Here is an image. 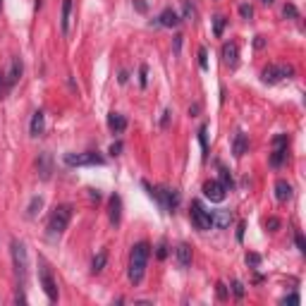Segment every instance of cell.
Here are the masks:
<instances>
[{
  "label": "cell",
  "mask_w": 306,
  "mask_h": 306,
  "mask_svg": "<svg viewBox=\"0 0 306 306\" xmlns=\"http://www.w3.org/2000/svg\"><path fill=\"white\" fill-rule=\"evenodd\" d=\"M120 151H122V144L115 142L113 146H110V156H120Z\"/></svg>",
  "instance_id": "cell-40"
},
{
  "label": "cell",
  "mask_w": 306,
  "mask_h": 306,
  "mask_svg": "<svg viewBox=\"0 0 306 306\" xmlns=\"http://www.w3.org/2000/svg\"><path fill=\"white\" fill-rule=\"evenodd\" d=\"M72 220V206L70 204H63V206H55L53 213H50V218H48V237L55 239V237H60L67 230Z\"/></svg>",
  "instance_id": "cell-2"
},
{
  "label": "cell",
  "mask_w": 306,
  "mask_h": 306,
  "mask_svg": "<svg viewBox=\"0 0 306 306\" xmlns=\"http://www.w3.org/2000/svg\"><path fill=\"white\" fill-rule=\"evenodd\" d=\"M36 170H39V177L43 182L50 180V173H53V158H50V153H39V158H36Z\"/></svg>",
  "instance_id": "cell-12"
},
{
  "label": "cell",
  "mask_w": 306,
  "mask_h": 306,
  "mask_svg": "<svg viewBox=\"0 0 306 306\" xmlns=\"http://www.w3.org/2000/svg\"><path fill=\"white\" fill-rule=\"evenodd\" d=\"M246 149H249V139H246V134L237 132L235 134V142H232V153H235L237 158H242L244 153H246Z\"/></svg>",
  "instance_id": "cell-20"
},
{
  "label": "cell",
  "mask_w": 306,
  "mask_h": 306,
  "mask_svg": "<svg viewBox=\"0 0 306 306\" xmlns=\"http://www.w3.org/2000/svg\"><path fill=\"white\" fill-rule=\"evenodd\" d=\"M266 228L270 230V232H275V230L280 228V220H277V218H268L266 220Z\"/></svg>",
  "instance_id": "cell-37"
},
{
  "label": "cell",
  "mask_w": 306,
  "mask_h": 306,
  "mask_svg": "<svg viewBox=\"0 0 306 306\" xmlns=\"http://www.w3.org/2000/svg\"><path fill=\"white\" fill-rule=\"evenodd\" d=\"M180 22H182L180 15H177V12H175L173 8H165L163 12H160V17L156 19L158 26H177Z\"/></svg>",
  "instance_id": "cell-16"
},
{
  "label": "cell",
  "mask_w": 306,
  "mask_h": 306,
  "mask_svg": "<svg viewBox=\"0 0 306 306\" xmlns=\"http://www.w3.org/2000/svg\"><path fill=\"white\" fill-rule=\"evenodd\" d=\"M170 115H173V113H170V110H165L163 120H160V125H163V127H168V122H170Z\"/></svg>",
  "instance_id": "cell-45"
},
{
  "label": "cell",
  "mask_w": 306,
  "mask_h": 306,
  "mask_svg": "<svg viewBox=\"0 0 306 306\" xmlns=\"http://www.w3.org/2000/svg\"><path fill=\"white\" fill-rule=\"evenodd\" d=\"M194 17H197V10L191 8V3H184V19H189V22H191V19H194Z\"/></svg>",
  "instance_id": "cell-29"
},
{
  "label": "cell",
  "mask_w": 306,
  "mask_h": 306,
  "mask_svg": "<svg viewBox=\"0 0 306 306\" xmlns=\"http://www.w3.org/2000/svg\"><path fill=\"white\" fill-rule=\"evenodd\" d=\"M261 3H263V5H273V0H261Z\"/></svg>",
  "instance_id": "cell-48"
},
{
  "label": "cell",
  "mask_w": 306,
  "mask_h": 306,
  "mask_svg": "<svg viewBox=\"0 0 306 306\" xmlns=\"http://www.w3.org/2000/svg\"><path fill=\"white\" fill-rule=\"evenodd\" d=\"M0 10H3V0H0Z\"/></svg>",
  "instance_id": "cell-49"
},
{
  "label": "cell",
  "mask_w": 306,
  "mask_h": 306,
  "mask_svg": "<svg viewBox=\"0 0 306 306\" xmlns=\"http://www.w3.org/2000/svg\"><path fill=\"white\" fill-rule=\"evenodd\" d=\"M232 292H235L237 299H242L244 297V285L239 283V280H235V283H232Z\"/></svg>",
  "instance_id": "cell-34"
},
{
  "label": "cell",
  "mask_w": 306,
  "mask_h": 306,
  "mask_svg": "<svg viewBox=\"0 0 306 306\" xmlns=\"http://www.w3.org/2000/svg\"><path fill=\"white\" fill-rule=\"evenodd\" d=\"M105 263H108V252H98L94 256V261H91V270H94V273H101L103 268H105Z\"/></svg>",
  "instance_id": "cell-23"
},
{
  "label": "cell",
  "mask_w": 306,
  "mask_h": 306,
  "mask_svg": "<svg viewBox=\"0 0 306 306\" xmlns=\"http://www.w3.org/2000/svg\"><path fill=\"white\" fill-rule=\"evenodd\" d=\"M206 129H208L206 125L199 129V142H201V149H204V158H206V151H208V144H206Z\"/></svg>",
  "instance_id": "cell-30"
},
{
  "label": "cell",
  "mask_w": 306,
  "mask_h": 306,
  "mask_svg": "<svg viewBox=\"0 0 306 306\" xmlns=\"http://www.w3.org/2000/svg\"><path fill=\"white\" fill-rule=\"evenodd\" d=\"M294 244H297V249H299V252H301V254H306V242H304V237L299 235V232H297V235H294Z\"/></svg>",
  "instance_id": "cell-36"
},
{
  "label": "cell",
  "mask_w": 306,
  "mask_h": 306,
  "mask_svg": "<svg viewBox=\"0 0 306 306\" xmlns=\"http://www.w3.org/2000/svg\"><path fill=\"white\" fill-rule=\"evenodd\" d=\"M12 249V263H15V273L19 277V283H26V275H29V254H26V244L19 239H12L10 244Z\"/></svg>",
  "instance_id": "cell-3"
},
{
  "label": "cell",
  "mask_w": 306,
  "mask_h": 306,
  "mask_svg": "<svg viewBox=\"0 0 306 306\" xmlns=\"http://www.w3.org/2000/svg\"><path fill=\"white\" fill-rule=\"evenodd\" d=\"M43 129H46V113H43V110H36L32 118V125H29V134H32V136H41Z\"/></svg>",
  "instance_id": "cell-15"
},
{
  "label": "cell",
  "mask_w": 306,
  "mask_h": 306,
  "mask_svg": "<svg viewBox=\"0 0 306 306\" xmlns=\"http://www.w3.org/2000/svg\"><path fill=\"white\" fill-rule=\"evenodd\" d=\"M239 15H242L244 19H252L254 8H252V5H246V3H242V5H239Z\"/></svg>",
  "instance_id": "cell-28"
},
{
  "label": "cell",
  "mask_w": 306,
  "mask_h": 306,
  "mask_svg": "<svg viewBox=\"0 0 306 306\" xmlns=\"http://www.w3.org/2000/svg\"><path fill=\"white\" fill-rule=\"evenodd\" d=\"M149 256H151V246L146 242H139L132 246V254H129V283L139 285L144 280V273H146V266H149Z\"/></svg>",
  "instance_id": "cell-1"
},
{
  "label": "cell",
  "mask_w": 306,
  "mask_h": 306,
  "mask_svg": "<svg viewBox=\"0 0 306 306\" xmlns=\"http://www.w3.org/2000/svg\"><path fill=\"white\" fill-rule=\"evenodd\" d=\"M41 206H43V199L41 197H34L32 204H29V208H26V218H36L41 211Z\"/></svg>",
  "instance_id": "cell-24"
},
{
  "label": "cell",
  "mask_w": 306,
  "mask_h": 306,
  "mask_svg": "<svg viewBox=\"0 0 306 306\" xmlns=\"http://www.w3.org/2000/svg\"><path fill=\"white\" fill-rule=\"evenodd\" d=\"M254 46H256V48L261 50V48L266 46V39H263V36H256V41H254Z\"/></svg>",
  "instance_id": "cell-43"
},
{
  "label": "cell",
  "mask_w": 306,
  "mask_h": 306,
  "mask_svg": "<svg viewBox=\"0 0 306 306\" xmlns=\"http://www.w3.org/2000/svg\"><path fill=\"white\" fill-rule=\"evenodd\" d=\"M199 65H201V70H208V53H206V48H199Z\"/></svg>",
  "instance_id": "cell-26"
},
{
  "label": "cell",
  "mask_w": 306,
  "mask_h": 306,
  "mask_svg": "<svg viewBox=\"0 0 306 306\" xmlns=\"http://www.w3.org/2000/svg\"><path fill=\"white\" fill-rule=\"evenodd\" d=\"M108 215H110V222L113 225H120V218H122V199L118 194H113L110 197V204H108Z\"/></svg>",
  "instance_id": "cell-14"
},
{
  "label": "cell",
  "mask_w": 306,
  "mask_h": 306,
  "mask_svg": "<svg viewBox=\"0 0 306 306\" xmlns=\"http://www.w3.org/2000/svg\"><path fill=\"white\" fill-rule=\"evenodd\" d=\"M225 24H228V19L222 15H215L213 17V34L215 36H222V29H225Z\"/></svg>",
  "instance_id": "cell-25"
},
{
  "label": "cell",
  "mask_w": 306,
  "mask_h": 306,
  "mask_svg": "<svg viewBox=\"0 0 306 306\" xmlns=\"http://www.w3.org/2000/svg\"><path fill=\"white\" fill-rule=\"evenodd\" d=\"M180 43H182V36H175V53H180Z\"/></svg>",
  "instance_id": "cell-46"
},
{
  "label": "cell",
  "mask_w": 306,
  "mask_h": 306,
  "mask_svg": "<svg viewBox=\"0 0 306 306\" xmlns=\"http://www.w3.org/2000/svg\"><path fill=\"white\" fill-rule=\"evenodd\" d=\"M146 74H149V67H146V65H142V67H139V84H142V87H146V81H149V77H146Z\"/></svg>",
  "instance_id": "cell-32"
},
{
  "label": "cell",
  "mask_w": 306,
  "mask_h": 306,
  "mask_svg": "<svg viewBox=\"0 0 306 306\" xmlns=\"http://www.w3.org/2000/svg\"><path fill=\"white\" fill-rule=\"evenodd\" d=\"M63 19H60V26H63V34H70V22H72V0H63Z\"/></svg>",
  "instance_id": "cell-22"
},
{
  "label": "cell",
  "mask_w": 306,
  "mask_h": 306,
  "mask_svg": "<svg viewBox=\"0 0 306 306\" xmlns=\"http://www.w3.org/2000/svg\"><path fill=\"white\" fill-rule=\"evenodd\" d=\"M292 194H294V191H292V184L287 180L275 182V199H277V201H290Z\"/></svg>",
  "instance_id": "cell-17"
},
{
  "label": "cell",
  "mask_w": 306,
  "mask_h": 306,
  "mask_svg": "<svg viewBox=\"0 0 306 306\" xmlns=\"http://www.w3.org/2000/svg\"><path fill=\"white\" fill-rule=\"evenodd\" d=\"M220 55H222V63L228 65L230 70H235L237 65H239V48H237L235 41L222 43V50H220Z\"/></svg>",
  "instance_id": "cell-11"
},
{
  "label": "cell",
  "mask_w": 306,
  "mask_h": 306,
  "mask_svg": "<svg viewBox=\"0 0 306 306\" xmlns=\"http://www.w3.org/2000/svg\"><path fill=\"white\" fill-rule=\"evenodd\" d=\"M246 263H249V266H259L261 256H259V254H246Z\"/></svg>",
  "instance_id": "cell-38"
},
{
  "label": "cell",
  "mask_w": 306,
  "mask_h": 306,
  "mask_svg": "<svg viewBox=\"0 0 306 306\" xmlns=\"http://www.w3.org/2000/svg\"><path fill=\"white\" fill-rule=\"evenodd\" d=\"M225 194H228V189L222 187L220 182L211 180L204 184V197L208 199V201H213V204H220V201H225Z\"/></svg>",
  "instance_id": "cell-10"
},
{
  "label": "cell",
  "mask_w": 306,
  "mask_h": 306,
  "mask_svg": "<svg viewBox=\"0 0 306 306\" xmlns=\"http://www.w3.org/2000/svg\"><path fill=\"white\" fill-rule=\"evenodd\" d=\"M134 8L139 10V12H146V10H149V5H146V0H134Z\"/></svg>",
  "instance_id": "cell-39"
},
{
  "label": "cell",
  "mask_w": 306,
  "mask_h": 306,
  "mask_svg": "<svg viewBox=\"0 0 306 306\" xmlns=\"http://www.w3.org/2000/svg\"><path fill=\"white\" fill-rule=\"evenodd\" d=\"M39 280H41V287H43V292H46V297L50 299V301H58V283L53 280V275H50V270H48L46 266H41Z\"/></svg>",
  "instance_id": "cell-9"
},
{
  "label": "cell",
  "mask_w": 306,
  "mask_h": 306,
  "mask_svg": "<svg viewBox=\"0 0 306 306\" xmlns=\"http://www.w3.org/2000/svg\"><path fill=\"white\" fill-rule=\"evenodd\" d=\"M108 127L115 134H120V132H125V129H127V120L122 118L120 113H110V115H108Z\"/></svg>",
  "instance_id": "cell-21"
},
{
  "label": "cell",
  "mask_w": 306,
  "mask_h": 306,
  "mask_svg": "<svg viewBox=\"0 0 306 306\" xmlns=\"http://www.w3.org/2000/svg\"><path fill=\"white\" fill-rule=\"evenodd\" d=\"M287 144H290V136L287 134H277L273 139V153H270V165L273 168H280L287 158Z\"/></svg>",
  "instance_id": "cell-6"
},
{
  "label": "cell",
  "mask_w": 306,
  "mask_h": 306,
  "mask_svg": "<svg viewBox=\"0 0 306 306\" xmlns=\"http://www.w3.org/2000/svg\"><path fill=\"white\" fill-rule=\"evenodd\" d=\"M290 77H294V67L292 65H268L266 70L261 72V79L266 84H277V81L290 79Z\"/></svg>",
  "instance_id": "cell-5"
},
{
  "label": "cell",
  "mask_w": 306,
  "mask_h": 306,
  "mask_svg": "<svg viewBox=\"0 0 306 306\" xmlns=\"http://www.w3.org/2000/svg\"><path fill=\"white\" fill-rule=\"evenodd\" d=\"M10 91L8 81H5V70H0V96H5Z\"/></svg>",
  "instance_id": "cell-33"
},
{
  "label": "cell",
  "mask_w": 306,
  "mask_h": 306,
  "mask_svg": "<svg viewBox=\"0 0 306 306\" xmlns=\"http://www.w3.org/2000/svg\"><path fill=\"white\" fill-rule=\"evenodd\" d=\"M191 222H194V225H197V230H201V232L211 230L213 228L211 211H206V208L199 204V201H194V204H191Z\"/></svg>",
  "instance_id": "cell-7"
},
{
  "label": "cell",
  "mask_w": 306,
  "mask_h": 306,
  "mask_svg": "<svg viewBox=\"0 0 306 306\" xmlns=\"http://www.w3.org/2000/svg\"><path fill=\"white\" fill-rule=\"evenodd\" d=\"M65 163L70 165V168H74V165H103L105 160H103L101 153L89 151V153H67V156H65Z\"/></svg>",
  "instance_id": "cell-8"
},
{
  "label": "cell",
  "mask_w": 306,
  "mask_h": 306,
  "mask_svg": "<svg viewBox=\"0 0 306 306\" xmlns=\"http://www.w3.org/2000/svg\"><path fill=\"white\" fill-rule=\"evenodd\" d=\"M211 218H213V225L215 228H220V230H228L230 225H232V213L230 211H215V213H211Z\"/></svg>",
  "instance_id": "cell-18"
},
{
  "label": "cell",
  "mask_w": 306,
  "mask_h": 306,
  "mask_svg": "<svg viewBox=\"0 0 306 306\" xmlns=\"http://www.w3.org/2000/svg\"><path fill=\"white\" fill-rule=\"evenodd\" d=\"M244 230H246V225H244V222H239V230H237V239H239V242L244 239Z\"/></svg>",
  "instance_id": "cell-44"
},
{
  "label": "cell",
  "mask_w": 306,
  "mask_h": 306,
  "mask_svg": "<svg viewBox=\"0 0 306 306\" xmlns=\"http://www.w3.org/2000/svg\"><path fill=\"white\" fill-rule=\"evenodd\" d=\"M220 184H222V187H225V189H230V187H232V177H230V173H228V170H220Z\"/></svg>",
  "instance_id": "cell-27"
},
{
  "label": "cell",
  "mask_w": 306,
  "mask_h": 306,
  "mask_svg": "<svg viewBox=\"0 0 306 306\" xmlns=\"http://www.w3.org/2000/svg\"><path fill=\"white\" fill-rule=\"evenodd\" d=\"M175 259H177L180 268L191 266V246H189V244H180V246L175 249Z\"/></svg>",
  "instance_id": "cell-19"
},
{
  "label": "cell",
  "mask_w": 306,
  "mask_h": 306,
  "mask_svg": "<svg viewBox=\"0 0 306 306\" xmlns=\"http://www.w3.org/2000/svg\"><path fill=\"white\" fill-rule=\"evenodd\" d=\"M19 77H22V60L19 58H12V63H10V67L5 70V81H8V87L12 89L19 81Z\"/></svg>",
  "instance_id": "cell-13"
},
{
  "label": "cell",
  "mask_w": 306,
  "mask_h": 306,
  "mask_svg": "<svg viewBox=\"0 0 306 306\" xmlns=\"http://www.w3.org/2000/svg\"><path fill=\"white\" fill-rule=\"evenodd\" d=\"M144 187L149 189V194L153 199H156L158 204H160V208H163V211H175V208H177V206H180V194H177V191H175V189H165V187H156V189H151L149 184H146V182H144Z\"/></svg>",
  "instance_id": "cell-4"
},
{
  "label": "cell",
  "mask_w": 306,
  "mask_h": 306,
  "mask_svg": "<svg viewBox=\"0 0 306 306\" xmlns=\"http://www.w3.org/2000/svg\"><path fill=\"white\" fill-rule=\"evenodd\" d=\"M156 256H158L160 261H163L165 256H168V244H165V242H160V244L156 246Z\"/></svg>",
  "instance_id": "cell-35"
},
{
  "label": "cell",
  "mask_w": 306,
  "mask_h": 306,
  "mask_svg": "<svg viewBox=\"0 0 306 306\" xmlns=\"http://www.w3.org/2000/svg\"><path fill=\"white\" fill-rule=\"evenodd\" d=\"M283 304H299V297H297V294H290V297L283 299Z\"/></svg>",
  "instance_id": "cell-42"
},
{
  "label": "cell",
  "mask_w": 306,
  "mask_h": 306,
  "mask_svg": "<svg viewBox=\"0 0 306 306\" xmlns=\"http://www.w3.org/2000/svg\"><path fill=\"white\" fill-rule=\"evenodd\" d=\"M89 194H91V199H96V201H98V199H101V194H98V191H96V189H89Z\"/></svg>",
  "instance_id": "cell-47"
},
{
  "label": "cell",
  "mask_w": 306,
  "mask_h": 306,
  "mask_svg": "<svg viewBox=\"0 0 306 306\" xmlns=\"http://www.w3.org/2000/svg\"><path fill=\"white\" fill-rule=\"evenodd\" d=\"M283 15H285V17H292V19H297L299 12H297V8H294V5H285V8H283Z\"/></svg>",
  "instance_id": "cell-31"
},
{
  "label": "cell",
  "mask_w": 306,
  "mask_h": 306,
  "mask_svg": "<svg viewBox=\"0 0 306 306\" xmlns=\"http://www.w3.org/2000/svg\"><path fill=\"white\" fill-rule=\"evenodd\" d=\"M218 297L220 299H228V287H225L222 283H218Z\"/></svg>",
  "instance_id": "cell-41"
}]
</instances>
